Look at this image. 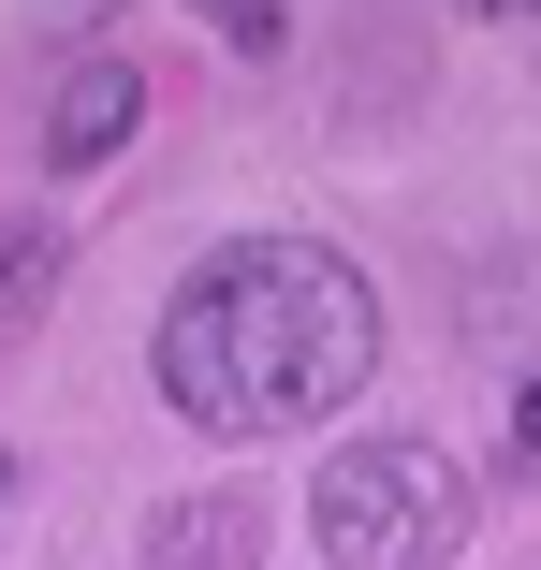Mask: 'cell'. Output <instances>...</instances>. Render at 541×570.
I'll list each match as a JSON object with an SVG mask.
<instances>
[{
    "label": "cell",
    "mask_w": 541,
    "mask_h": 570,
    "mask_svg": "<svg viewBox=\"0 0 541 570\" xmlns=\"http://www.w3.org/2000/svg\"><path fill=\"white\" fill-rule=\"evenodd\" d=\"M307 527H322V556H337V570H454L469 483H454L440 439H352L337 469H322Z\"/></svg>",
    "instance_id": "7a4b0ae2"
},
{
    "label": "cell",
    "mask_w": 541,
    "mask_h": 570,
    "mask_svg": "<svg viewBox=\"0 0 541 570\" xmlns=\"http://www.w3.org/2000/svg\"><path fill=\"white\" fill-rule=\"evenodd\" d=\"M147 556L161 570H264V498H176Z\"/></svg>",
    "instance_id": "3957f363"
},
{
    "label": "cell",
    "mask_w": 541,
    "mask_h": 570,
    "mask_svg": "<svg viewBox=\"0 0 541 570\" xmlns=\"http://www.w3.org/2000/svg\"><path fill=\"white\" fill-rule=\"evenodd\" d=\"M45 278H59V249H45V235H16V249H0V336L30 322V293H45Z\"/></svg>",
    "instance_id": "5b68a950"
},
{
    "label": "cell",
    "mask_w": 541,
    "mask_h": 570,
    "mask_svg": "<svg viewBox=\"0 0 541 570\" xmlns=\"http://www.w3.org/2000/svg\"><path fill=\"white\" fill-rule=\"evenodd\" d=\"M381 366V307L337 249H220L176 307H161V395L205 424V439H278V424H322L352 381Z\"/></svg>",
    "instance_id": "6da1fadb"
},
{
    "label": "cell",
    "mask_w": 541,
    "mask_h": 570,
    "mask_svg": "<svg viewBox=\"0 0 541 570\" xmlns=\"http://www.w3.org/2000/svg\"><path fill=\"white\" fill-rule=\"evenodd\" d=\"M527 453H541V381H527Z\"/></svg>",
    "instance_id": "8992f818"
},
{
    "label": "cell",
    "mask_w": 541,
    "mask_h": 570,
    "mask_svg": "<svg viewBox=\"0 0 541 570\" xmlns=\"http://www.w3.org/2000/svg\"><path fill=\"white\" fill-rule=\"evenodd\" d=\"M132 118H147V88H132L118 59H88V73L59 88V161H102V147H118Z\"/></svg>",
    "instance_id": "277c9868"
}]
</instances>
